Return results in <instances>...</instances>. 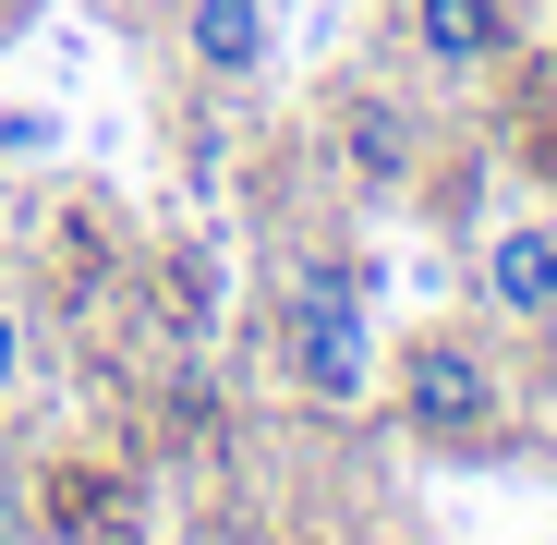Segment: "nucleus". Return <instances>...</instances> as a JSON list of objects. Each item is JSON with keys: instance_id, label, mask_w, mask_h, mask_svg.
I'll return each instance as SVG.
<instances>
[{"instance_id": "f03ea898", "label": "nucleus", "mask_w": 557, "mask_h": 545, "mask_svg": "<svg viewBox=\"0 0 557 545\" xmlns=\"http://www.w3.org/2000/svg\"><path fill=\"white\" fill-rule=\"evenodd\" d=\"M497 412H509V388H497V363L460 339V327H424V339L400 351V424H412L424 448H485Z\"/></svg>"}, {"instance_id": "39448f33", "label": "nucleus", "mask_w": 557, "mask_h": 545, "mask_svg": "<svg viewBox=\"0 0 557 545\" xmlns=\"http://www.w3.org/2000/svg\"><path fill=\"white\" fill-rule=\"evenodd\" d=\"M182 37H195V61L219 73V85H243V73H267V0H182Z\"/></svg>"}, {"instance_id": "423d86ee", "label": "nucleus", "mask_w": 557, "mask_h": 545, "mask_svg": "<svg viewBox=\"0 0 557 545\" xmlns=\"http://www.w3.org/2000/svg\"><path fill=\"white\" fill-rule=\"evenodd\" d=\"M351 170H363V182H400V170H412V122H400V110H351Z\"/></svg>"}, {"instance_id": "0eeeda50", "label": "nucleus", "mask_w": 557, "mask_h": 545, "mask_svg": "<svg viewBox=\"0 0 557 545\" xmlns=\"http://www.w3.org/2000/svg\"><path fill=\"white\" fill-rule=\"evenodd\" d=\"M13 376H25V315L0 304V388H13Z\"/></svg>"}, {"instance_id": "f257e3e1", "label": "nucleus", "mask_w": 557, "mask_h": 545, "mask_svg": "<svg viewBox=\"0 0 557 545\" xmlns=\"http://www.w3.org/2000/svg\"><path fill=\"white\" fill-rule=\"evenodd\" d=\"M363 304H376V267H327V255L278 267V363L327 412H351L376 388V327H363Z\"/></svg>"}, {"instance_id": "20e7f679", "label": "nucleus", "mask_w": 557, "mask_h": 545, "mask_svg": "<svg viewBox=\"0 0 557 545\" xmlns=\"http://www.w3.org/2000/svg\"><path fill=\"white\" fill-rule=\"evenodd\" d=\"M400 25L436 73H485L509 49V0H400Z\"/></svg>"}, {"instance_id": "7ed1b4c3", "label": "nucleus", "mask_w": 557, "mask_h": 545, "mask_svg": "<svg viewBox=\"0 0 557 545\" xmlns=\"http://www.w3.org/2000/svg\"><path fill=\"white\" fill-rule=\"evenodd\" d=\"M485 315H509V327H545L557 315V231L545 219H509V231H485Z\"/></svg>"}]
</instances>
